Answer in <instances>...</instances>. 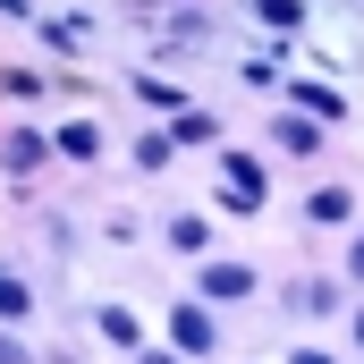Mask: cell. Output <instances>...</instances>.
<instances>
[{
	"label": "cell",
	"instance_id": "11",
	"mask_svg": "<svg viewBox=\"0 0 364 364\" xmlns=\"http://www.w3.org/2000/svg\"><path fill=\"white\" fill-rule=\"evenodd\" d=\"M0 364H26V348H17V339H9V331H0Z\"/></svg>",
	"mask_w": 364,
	"mask_h": 364
},
{
	"label": "cell",
	"instance_id": "2",
	"mask_svg": "<svg viewBox=\"0 0 364 364\" xmlns=\"http://www.w3.org/2000/svg\"><path fill=\"white\" fill-rule=\"evenodd\" d=\"M229 203H237V212H255V203H263V170H255V161H237V153H229Z\"/></svg>",
	"mask_w": 364,
	"mask_h": 364
},
{
	"label": "cell",
	"instance_id": "13",
	"mask_svg": "<svg viewBox=\"0 0 364 364\" xmlns=\"http://www.w3.org/2000/svg\"><path fill=\"white\" fill-rule=\"evenodd\" d=\"M356 279H364V237H356Z\"/></svg>",
	"mask_w": 364,
	"mask_h": 364
},
{
	"label": "cell",
	"instance_id": "14",
	"mask_svg": "<svg viewBox=\"0 0 364 364\" xmlns=\"http://www.w3.org/2000/svg\"><path fill=\"white\" fill-rule=\"evenodd\" d=\"M144 364H170V356H144Z\"/></svg>",
	"mask_w": 364,
	"mask_h": 364
},
{
	"label": "cell",
	"instance_id": "6",
	"mask_svg": "<svg viewBox=\"0 0 364 364\" xmlns=\"http://www.w3.org/2000/svg\"><path fill=\"white\" fill-rule=\"evenodd\" d=\"M272 136H279V144H288V153H314V144H322V136H314V119H296V110H288V119H279Z\"/></svg>",
	"mask_w": 364,
	"mask_h": 364
},
{
	"label": "cell",
	"instance_id": "8",
	"mask_svg": "<svg viewBox=\"0 0 364 364\" xmlns=\"http://www.w3.org/2000/svg\"><path fill=\"white\" fill-rule=\"evenodd\" d=\"M26 305H34V296H26V279H9V272H0V322H17Z\"/></svg>",
	"mask_w": 364,
	"mask_h": 364
},
{
	"label": "cell",
	"instance_id": "4",
	"mask_svg": "<svg viewBox=\"0 0 364 364\" xmlns=\"http://www.w3.org/2000/svg\"><path fill=\"white\" fill-rule=\"evenodd\" d=\"M43 153H51L43 136H17V144H9V178L26 186V178H34V170H43Z\"/></svg>",
	"mask_w": 364,
	"mask_h": 364
},
{
	"label": "cell",
	"instance_id": "7",
	"mask_svg": "<svg viewBox=\"0 0 364 364\" xmlns=\"http://www.w3.org/2000/svg\"><path fill=\"white\" fill-rule=\"evenodd\" d=\"M102 339H119V348H136V314H119V305H102Z\"/></svg>",
	"mask_w": 364,
	"mask_h": 364
},
{
	"label": "cell",
	"instance_id": "3",
	"mask_svg": "<svg viewBox=\"0 0 364 364\" xmlns=\"http://www.w3.org/2000/svg\"><path fill=\"white\" fill-rule=\"evenodd\" d=\"M246 288H255L246 263H212V272H203V296H246Z\"/></svg>",
	"mask_w": 364,
	"mask_h": 364
},
{
	"label": "cell",
	"instance_id": "12",
	"mask_svg": "<svg viewBox=\"0 0 364 364\" xmlns=\"http://www.w3.org/2000/svg\"><path fill=\"white\" fill-rule=\"evenodd\" d=\"M296 364H331V356H314V348H305V356H296Z\"/></svg>",
	"mask_w": 364,
	"mask_h": 364
},
{
	"label": "cell",
	"instance_id": "9",
	"mask_svg": "<svg viewBox=\"0 0 364 364\" xmlns=\"http://www.w3.org/2000/svg\"><path fill=\"white\" fill-rule=\"evenodd\" d=\"M296 102H305L314 119H339V93H331V85H296Z\"/></svg>",
	"mask_w": 364,
	"mask_h": 364
},
{
	"label": "cell",
	"instance_id": "1",
	"mask_svg": "<svg viewBox=\"0 0 364 364\" xmlns=\"http://www.w3.org/2000/svg\"><path fill=\"white\" fill-rule=\"evenodd\" d=\"M170 339H178L186 356H203V348H212V314H203V305H178V314H170Z\"/></svg>",
	"mask_w": 364,
	"mask_h": 364
},
{
	"label": "cell",
	"instance_id": "15",
	"mask_svg": "<svg viewBox=\"0 0 364 364\" xmlns=\"http://www.w3.org/2000/svg\"><path fill=\"white\" fill-rule=\"evenodd\" d=\"M356 339H364V314H356Z\"/></svg>",
	"mask_w": 364,
	"mask_h": 364
},
{
	"label": "cell",
	"instance_id": "10",
	"mask_svg": "<svg viewBox=\"0 0 364 364\" xmlns=\"http://www.w3.org/2000/svg\"><path fill=\"white\" fill-rule=\"evenodd\" d=\"M263 26H305V9L296 0H263Z\"/></svg>",
	"mask_w": 364,
	"mask_h": 364
},
{
	"label": "cell",
	"instance_id": "5",
	"mask_svg": "<svg viewBox=\"0 0 364 364\" xmlns=\"http://www.w3.org/2000/svg\"><path fill=\"white\" fill-rule=\"evenodd\" d=\"M60 153L93 161V153H102V127H93V119H68V127H60Z\"/></svg>",
	"mask_w": 364,
	"mask_h": 364
}]
</instances>
